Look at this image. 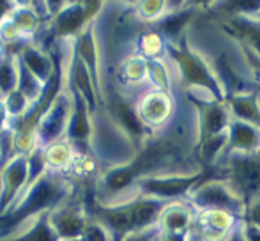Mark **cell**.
<instances>
[{"mask_svg":"<svg viewBox=\"0 0 260 241\" xmlns=\"http://www.w3.org/2000/svg\"><path fill=\"white\" fill-rule=\"evenodd\" d=\"M243 234L246 241H260V227L253 224H246V229H244Z\"/></svg>","mask_w":260,"mask_h":241,"instance_id":"obj_8","label":"cell"},{"mask_svg":"<svg viewBox=\"0 0 260 241\" xmlns=\"http://www.w3.org/2000/svg\"><path fill=\"white\" fill-rule=\"evenodd\" d=\"M181 46L170 45V53L174 57V61L177 62L179 69H181L182 76L188 80V83L197 87H206V89L212 91L214 100L221 103L223 94L219 89V83L216 82V78L212 76L211 68L207 66V62L200 55H197L193 50H189L186 46V43H179Z\"/></svg>","mask_w":260,"mask_h":241,"instance_id":"obj_1","label":"cell"},{"mask_svg":"<svg viewBox=\"0 0 260 241\" xmlns=\"http://www.w3.org/2000/svg\"><path fill=\"white\" fill-rule=\"evenodd\" d=\"M230 25H232V32H236L241 39L250 43L251 48L260 53V25H255L246 18H234Z\"/></svg>","mask_w":260,"mask_h":241,"instance_id":"obj_6","label":"cell"},{"mask_svg":"<svg viewBox=\"0 0 260 241\" xmlns=\"http://www.w3.org/2000/svg\"><path fill=\"white\" fill-rule=\"evenodd\" d=\"M230 107L237 114V117L257 123L260 126V110L257 107V96L255 94H237L230 98Z\"/></svg>","mask_w":260,"mask_h":241,"instance_id":"obj_5","label":"cell"},{"mask_svg":"<svg viewBox=\"0 0 260 241\" xmlns=\"http://www.w3.org/2000/svg\"><path fill=\"white\" fill-rule=\"evenodd\" d=\"M195 202L202 206H218L232 209L237 204V199L219 183H200V188L197 186Z\"/></svg>","mask_w":260,"mask_h":241,"instance_id":"obj_3","label":"cell"},{"mask_svg":"<svg viewBox=\"0 0 260 241\" xmlns=\"http://www.w3.org/2000/svg\"><path fill=\"white\" fill-rule=\"evenodd\" d=\"M244 52H246V57H248V59H250L251 62H253V66L258 69V73H260V59H258V57H255V52H251V50L248 48V46H244Z\"/></svg>","mask_w":260,"mask_h":241,"instance_id":"obj_9","label":"cell"},{"mask_svg":"<svg viewBox=\"0 0 260 241\" xmlns=\"http://www.w3.org/2000/svg\"><path fill=\"white\" fill-rule=\"evenodd\" d=\"M258 142H260L258 130L248 126V124L243 123V120H241V123L237 120V123L230 124L229 142H226V144H230V147L226 149V151H230V149H239V151L243 149V151H250V149L257 147Z\"/></svg>","mask_w":260,"mask_h":241,"instance_id":"obj_4","label":"cell"},{"mask_svg":"<svg viewBox=\"0 0 260 241\" xmlns=\"http://www.w3.org/2000/svg\"><path fill=\"white\" fill-rule=\"evenodd\" d=\"M248 224H253L257 225V227H260V195L257 197V199H253L250 204H248Z\"/></svg>","mask_w":260,"mask_h":241,"instance_id":"obj_7","label":"cell"},{"mask_svg":"<svg viewBox=\"0 0 260 241\" xmlns=\"http://www.w3.org/2000/svg\"><path fill=\"white\" fill-rule=\"evenodd\" d=\"M226 177H230L232 185L243 193L246 204H250L260 195V155L243 153L232 156L229 162Z\"/></svg>","mask_w":260,"mask_h":241,"instance_id":"obj_2","label":"cell"},{"mask_svg":"<svg viewBox=\"0 0 260 241\" xmlns=\"http://www.w3.org/2000/svg\"><path fill=\"white\" fill-rule=\"evenodd\" d=\"M225 241H246V238H244L243 232L236 231V232H232V234H230L229 238H226Z\"/></svg>","mask_w":260,"mask_h":241,"instance_id":"obj_10","label":"cell"}]
</instances>
